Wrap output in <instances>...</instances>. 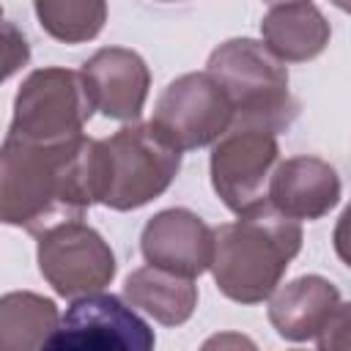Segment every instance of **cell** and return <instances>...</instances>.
<instances>
[{
    "instance_id": "obj_1",
    "label": "cell",
    "mask_w": 351,
    "mask_h": 351,
    "mask_svg": "<svg viewBox=\"0 0 351 351\" xmlns=\"http://www.w3.org/2000/svg\"><path fill=\"white\" fill-rule=\"evenodd\" d=\"M93 203H99V140L82 134L38 145L5 134L0 151V217L5 225L44 236L80 222Z\"/></svg>"
},
{
    "instance_id": "obj_2",
    "label": "cell",
    "mask_w": 351,
    "mask_h": 351,
    "mask_svg": "<svg viewBox=\"0 0 351 351\" xmlns=\"http://www.w3.org/2000/svg\"><path fill=\"white\" fill-rule=\"evenodd\" d=\"M211 274L217 288L241 304L269 299L302 250V228L269 203L214 230Z\"/></svg>"
},
{
    "instance_id": "obj_3",
    "label": "cell",
    "mask_w": 351,
    "mask_h": 351,
    "mask_svg": "<svg viewBox=\"0 0 351 351\" xmlns=\"http://www.w3.org/2000/svg\"><path fill=\"white\" fill-rule=\"evenodd\" d=\"M206 71L225 88L233 104V129L277 134L293 123L299 104L288 90V69L266 44L230 38L211 52Z\"/></svg>"
},
{
    "instance_id": "obj_4",
    "label": "cell",
    "mask_w": 351,
    "mask_h": 351,
    "mask_svg": "<svg viewBox=\"0 0 351 351\" xmlns=\"http://www.w3.org/2000/svg\"><path fill=\"white\" fill-rule=\"evenodd\" d=\"M181 167V151L148 121L99 140V203L132 211L159 197Z\"/></svg>"
},
{
    "instance_id": "obj_5",
    "label": "cell",
    "mask_w": 351,
    "mask_h": 351,
    "mask_svg": "<svg viewBox=\"0 0 351 351\" xmlns=\"http://www.w3.org/2000/svg\"><path fill=\"white\" fill-rule=\"evenodd\" d=\"M96 104L82 71L36 69L25 77L14 99V118L8 134L25 143L58 145L82 137V126Z\"/></svg>"
},
{
    "instance_id": "obj_6",
    "label": "cell",
    "mask_w": 351,
    "mask_h": 351,
    "mask_svg": "<svg viewBox=\"0 0 351 351\" xmlns=\"http://www.w3.org/2000/svg\"><path fill=\"white\" fill-rule=\"evenodd\" d=\"M236 112L225 88L208 71L176 77L156 99L151 123L178 148H203L219 143L233 129Z\"/></svg>"
},
{
    "instance_id": "obj_7",
    "label": "cell",
    "mask_w": 351,
    "mask_h": 351,
    "mask_svg": "<svg viewBox=\"0 0 351 351\" xmlns=\"http://www.w3.org/2000/svg\"><path fill=\"white\" fill-rule=\"evenodd\" d=\"M154 329L118 296L74 299L41 351H154Z\"/></svg>"
},
{
    "instance_id": "obj_8",
    "label": "cell",
    "mask_w": 351,
    "mask_h": 351,
    "mask_svg": "<svg viewBox=\"0 0 351 351\" xmlns=\"http://www.w3.org/2000/svg\"><path fill=\"white\" fill-rule=\"evenodd\" d=\"M277 137L258 129H230L211 151V186L239 217L269 203V184L277 170Z\"/></svg>"
},
{
    "instance_id": "obj_9",
    "label": "cell",
    "mask_w": 351,
    "mask_h": 351,
    "mask_svg": "<svg viewBox=\"0 0 351 351\" xmlns=\"http://www.w3.org/2000/svg\"><path fill=\"white\" fill-rule=\"evenodd\" d=\"M36 255L44 280L66 299L99 293L115 277V255L110 244L82 222H69L38 236Z\"/></svg>"
},
{
    "instance_id": "obj_10",
    "label": "cell",
    "mask_w": 351,
    "mask_h": 351,
    "mask_svg": "<svg viewBox=\"0 0 351 351\" xmlns=\"http://www.w3.org/2000/svg\"><path fill=\"white\" fill-rule=\"evenodd\" d=\"M214 230L189 208H165L154 214L140 236L148 266L195 280L214 263Z\"/></svg>"
},
{
    "instance_id": "obj_11",
    "label": "cell",
    "mask_w": 351,
    "mask_h": 351,
    "mask_svg": "<svg viewBox=\"0 0 351 351\" xmlns=\"http://www.w3.org/2000/svg\"><path fill=\"white\" fill-rule=\"evenodd\" d=\"M82 77L101 115L115 121H137L151 88L145 60L126 47H104L82 63Z\"/></svg>"
},
{
    "instance_id": "obj_12",
    "label": "cell",
    "mask_w": 351,
    "mask_h": 351,
    "mask_svg": "<svg viewBox=\"0 0 351 351\" xmlns=\"http://www.w3.org/2000/svg\"><path fill=\"white\" fill-rule=\"evenodd\" d=\"M340 200L337 170L318 156H291L277 165L269 206L291 219H321Z\"/></svg>"
},
{
    "instance_id": "obj_13",
    "label": "cell",
    "mask_w": 351,
    "mask_h": 351,
    "mask_svg": "<svg viewBox=\"0 0 351 351\" xmlns=\"http://www.w3.org/2000/svg\"><path fill=\"white\" fill-rule=\"evenodd\" d=\"M340 304V291L321 274H304L282 288H277L269 299V321L280 337L302 343L318 337L335 307Z\"/></svg>"
},
{
    "instance_id": "obj_14",
    "label": "cell",
    "mask_w": 351,
    "mask_h": 351,
    "mask_svg": "<svg viewBox=\"0 0 351 351\" xmlns=\"http://www.w3.org/2000/svg\"><path fill=\"white\" fill-rule=\"evenodd\" d=\"M266 49L282 63H302L321 55L329 44V22L313 3H274L261 19Z\"/></svg>"
},
{
    "instance_id": "obj_15",
    "label": "cell",
    "mask_w": 351,
    "mask_h": 351,
    "mask_svg": "<svg viewBox=\"0 0 351 351\" xmlns=\"http://www.w3.org/2000/svg\"><path fill=\"white\" fill-rule=\"evenodd\" d=\"M123 296L129 299L132 307H140L165 326H178L189 321L197 307L195 280L178 277L156 266L134 269L123 282Z\"/></svg>"
},
{
    "instance_id": "obj_16",
    "label": "cell",
    "mask_w": 351,
    "mask_h": 351,
    "mask_svg": "<svg viewBox=\"0 0 351 351\" xmlns=\"http://www.w3.org/2000/svg\"><path fill=\"white\" fill-rule=\"evenodd\" d=\"M52 299L33 291H11L0 299V351H41L58 326Z\"/></svg>"
},
{
    "instance_id": "obj_17",
    "label": "cell",
    "mask_w": 351,
    "mask_h": 351,
    "mask_svg": "<svg viewBox=\"0 0 351 351\" xmlns=\"http://www.w3.org/2000/svg\"><path fill=\"white\" fill-rule=\"evenodd\" d=\"M33 11L41 27L66 44L90 41L107 19V5L101 0H38Z\"/></svg>"
},
{
    "instance_id": "obj_18",
    "label": "cell",
    "mask_w": 351,
    "mask_h": 351,
    "mask_svg": "<svg viewBox=\"0 0 351 351\" xmlns=\"http://www.w3.org/2000/svg\"><path fill=\"white\" fill-rule=\"evenodd\" d=\"M318 351H351V302H340L318 332Z\"/></svg>"
},
{
    "instance_id": "obj_19",
    "label": "cell",
    "mask_w": 351,
    "mask_h": 351,
    "mask_svg": "<svg viewBox=\"0 0 351 351\" xmlns=\"http://www.w3.org/2000/svg\"><path fill=\"white\" fill-rule=\"evenodd\" d=\"M200 351H258V346L241 332H217L200 346Z\"/></svg>"
},
{
    "instance_id": "obj_20",
    "label": "cell",
    "mask_w": 351,
    "mask_h": 351,
    "mask_svg": "<svg viewBox=\"0 0 351 351\" xmlns=\"http://www.w3.org/2000/svg\"><path fill=\"white\" fill-rule=\"evenodd\" d=\"M332 241H335L337 258H340L346 266H351V206H346V211L340 214V219H337V225H335Z\"/></svg>"
},
{
    "instance_id": "obj_21",
    "label": "cell",
    "mask_w": 351,
    "mask_h": 351,
    "mask_svg": "<svg viewBox=\"0 0 351 351\" xmlns=\"http://www.w3.org/2000/svg\"><path fill=\"white\" fill-rule=\"evenodd\" d=\"M293 351H302V348H293Z\"/></svg>"
}]
</instances>
